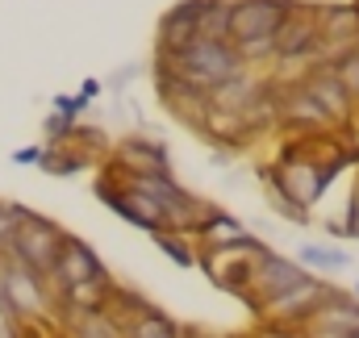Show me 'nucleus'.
<instances>
[{
  "label": "nucleus",
  "mask_w": 359,
  "mask_h": 338,
  "mask_svg": "<svg viewBox=\"0 0 359 338\" xmlns=\"http://www.w3.org/2000/svg\"><path fill=\"white\" fill-rule=\"evenodd\" d=\"M109 276V267L100 263V255L92 251L84 238H76V234H67L63 238V247L55 255V263H50V271H46V280H50V288L59 292V288H67V284H84V280H104Z\"/></svg>",
  "instance_id": "nucleus-8"
},
{
  "label": "nucleus",
  "mask_w": 359,
  "mask_h": 338,
  "mask_svg": "<svg viewBox=\"0 0 359 338\" xmlns=\"http://www.w3.org/2000/svg\"><path fill=\"white\" fill-rule=\"evenodd\" d=\"M63 238H67V230L59 222H50V217L17 205V234H13V251L4 255V259H17L21 267L46 276L50 263H55V255H59V247H63Z\"/></svg>",
  "instance_id": "nucleus-3"
},
{
  "label": "nucleus",
  "mask_w": 359,
  "mask_h": 338,
  "mask_svg": "<svg viewBox=\"0 0 359 338\" xmlns=\"http://www.w3.org/2000/svg\"><path fill=\"white\" fill-rule=\"evenodd\" d=\"M180 338H230V334H209V330H192V326H180Z\"/></svg>",
  "instance_id": "nucleus-28"
},
{
  "label": "nucleus",
  "mask_w": 359,
  "mask_h": 338,
  "mask_svg": "<svg viewBox=\"0 0 359 338\" xmlns=\"http://www.w3.org/2000/svg\"><path fill=\"white\" fill-rule=\"evenodd\" d=\"M326 230H330L334 238L359 243V184H355V192H351V201H347V217H343V222H326Z\"/></svg>",
  "instance_id": "nucleus-22"
},
{
  "label": "nucleus",
  "mask_w": 359,
  "mask_h": 338,
  "mask_svg": "<svg viewBox=\"0 0 359 338\" xmlns=\"http://www.w3.org/2000/svg\"><path fill=\"white\" fill-rule=\"evenodd\" d=\"M196 38L209 42H230V0H188Z\"/></svg>",
  "instance_id": "nucleus-16"
},
{
  "label": "nucleus",
  "mask_w": 359,
  "mask_h": 338,
  "mask_svg": "<svg viewBox=\"0 0 359 338\" xmlns=\"http://www.w3.org/2000/svg\"><path fill=\"white\" fill-rule=\"evenodd\" d=\"M96 196H100V205L104 209H113L117 217H126L130 226H138L142 234H155V230H168V222H163V209L151 201V196H142V192H121V188H113V184H96Z\"/></svg>",
  "instance_id": "nucleus-12"
},
{
  "label": "nucleus",
  "mask_w": 359,
  "mask_h": 338,
  "mask_svg": "<svg viewBox=\"0 0 359 338\" xmlns=\"http://www.w3.org/2000/svg\"><path fill=\"white\" fill-rule=\"evenodd\" d=\"M209 163H213V168H230V163H234V151H226V147H209Z\"/></svg>",
  "instance_id": "nucleus-24"
},
{
  "label": "nucleus",
  "mask_w": 359,
  "mask_h": 338,
  "mask_svg": "<svg viewBox=\"0 0 359 338\" xmlns=\"http://www.w3.org/2000/svg\"><path fill=\"white\" fill-rule=\"evenodd\" d=\"M301 338H351V334H339V330H297Z\"/></svg>",
  "instance_id": "nucleus-27"
},
{
  "label": "nucleus",
  "mask_w": 359,
  "mask_h": 338,
  "mask_svg": "<svg viewBox=\"0 0 359 338\" xmlns=\"http://www.w3.org/2000/svg\"><path fill=\"white\" fill-rule=\"evenodd\" d=\"M151 238H155V247L168 255L176 267H196V243H192V238H184L176 230H155Z\"/></svg>",
  "instance_id": "nucleus-21"
},
{
  "label": "nucleus",
  "mask_w": 359,
  "mask_h": 338,
  "mask_svg": "<svg viewBox=\"0 0 359 338\" xmlns=\"http://www.w3.org/2000/svg\"><path fill=\"white\" fill-rule=\"evenodd\" d=\"M301 88L313 96V104L326 113V121H330V126H347V121L359 113L355 96H351L347 84L334 76V67H309V72L301 76Z\"/></svg>",
  "instance_id": "nucleus-9"
},
{
  "label": "nucleus",
  "mask_w": 359,
  "mask_h": 338,
  "mask_svg": "<svg viewBox=\"0 0 359 338\" xmlns=\"http://www.w3.org/2000/svg\"><path fill=\"white\" fill-rule=\"evenodd\" d=\"M38 155H42V147H21V151H13V163H38Z\"/></svg>",
  "instance_id": "nucleus-25"
},
{
  "label": "nucleus",
  "mask_w": 359,
  "mask_h": 338,
  "mask_svg": "<svg viewBox=\"0 0 359 338\" xmlns=\"http://www.w3.org/2000/svg\"><path fill=\"white\" fill-rule=\"evenodd\" d=\"M72 117H63V113H50L46 117V142H67L72 138Z\"/></svg>",
  "instance_id": "nucleus-23"
},
{
  "label": "nucleus",
  "mask_w": 359,
  "mask_h": 338,
  "mask_svg": "<svg viewBox=\"0 0 359 338\" xmlns=\"http://www.w3.org/2000/svg\"><path fill=\"white\" fill-rule=\"evenodd\" d=\"M305 276H309V271H305L297 259H284V255L268 251L264 259H255V267H251V280H247V288L238 292V301H247V309L259 318L268 301H276L280 292H288L292 284H301Z\"/></svg>",
  "instance_id": "nucleus-5"
},
{
  "label": "nucleus",
  "mask_w": 359,
  "mask_h": 338,
  "mask_svg": "<svg viewBox=\"0 0 359 338\" xmlns=\"http://www.w3.org/2000/svg\"><path fill=\"white\" fill-rule=\"evenodd\" d=\"M155 88H159L163 104L176 113L184 126L201 130V126L209 121V92H201V88L184 84L176 72H168V67H155Z\"/></svg>",
  "instance_id": "nucleus-11"
},
{
  "label": "nucleus",
  "mask_w": 359,
  "mask_h": 338,
  "mask_svg": "<svg viewBox=\"0 0 359 338\" xmlns=\"http://www.w3.org/2000/svg\"><path fill=\"white\" fill-rule=\"evenodd\" d=\"M343 168L334 163H313V159H292V163H271V184L280 192H288L301 209L313 213V205L326 196V188L334 184V175Z\"/></svg>",
  "instance_id": "nucleus-6"
},
{
  "label": "nucleus",
  "mask_w": 359,
  "mask_h": 338,
  "mask_svg": "<svg viewBox=\"0 0 359 338\" xmlns=\"http://www.w3.org/2000/svg\"><path fill=\"white\" fill-rule=\"evenodd\" d=\"M113 168L130 171V175H172V159H168L163 142L134 134V138H121L113 147Z\"/></svg>",
  "instance_id": "nucleus-13"
},
{
  "label": "nucleus",
  "mask_w": 359,
  "mask_h": 338,
  "mask_svg": "<svg viewBox=\"0 0 359 338\" xmlns=\"http://www.w3.org/2000/svg\"><path fill=\"white\" fill-rule=\"evenodd\" d=\"M297 263H301L309 276H322V271H339V267H347L351 259H347V251L326 247V243H301V247H297Z\"/></svg>",
  "instance_id": "nucleus-20"
},
{
  "label": "nucleus",
  "mask_w": 359,
  "mask_h": 338,
  "mask_svg": "<svg viewBox=\"0 0 359 338\" xmlns=\"http://www.w3.org/2000/svg\"><path fill=\"white\" fill-rule=\"evenodd\" d=\"M297 330H339V334L359 338V301L347 288H334V284H330V292L322 297V305H318Z\"/></svg>",
  "instance_id": "nucleus-14"
},
{
  "label": "nucleus",
  "mask_w": 359,
  "mask_h": 338,
  "mask_svg": "<svg viewBox=\"0 0 359 338\" xmlns=\"http://www.w3.org/2000/svg\"><path fill=\"white\" fill-rule=\"evenodd\" d=\"M0 292L17 322L25 326H55L59 330V292L46 276L21 267L17 259H0Z\"/></svg>",
  "instance_id": "nucleus-1"
},
{
  "label": "nucleus",
  "mask_w": 359,
  "mask_h": 338,
  "mask_svg": "<svg viewBox=\"0 0 359 338\" xmlns=\"http://www.w3.org/2000/svg\"><path fill=\"white\" fill-rule=\"evenodd\" d=\"M326 292H330V284H326L322 276H305L301 284H292L288 292H280L276 301H268L255 322H259V326H288V330H297V326L322 305Z\"/></svg>",
  "instance_id": "nucleus-7"
},
{
  "label": "nucleus",
  "mask_w": 359,
  "mask_h": 338,
  "mask_svg": "<svg viewBox=\"0 0 359 338\" xmlns=\"http://www.w3.org/2000/svg\"><path fill=\"white\" fill-rule=\"evenodd\" d=\"M38 168L46 171V175L67 180V175H80V171L88 168V159H84L72 142H46V147H42V155H38Z\"/></svg>",
  "instance_id": "nucleus-18"
},
{
  "label": "nucleus",
  "mask_w": 359,
  "mask_h": 338,
  "mask_svg": "<svg viewBox=\"0 0 359 338\" xmlns=\"http://www.w3.org/2000/svg\"><path fill=\"white\" fill-rule=\"evenodd\" d=\"M80 96H84V100H96V96H100V80H84V88H80Z\"/></svg>",
  "instance_id": "nucleus-26"
},
{
  "label": "nucleus",
  "mask_w": 359,
  "mask_h": 338,
  "mask_svg": "<svg viewBox=\"0 0 359 338\" xmlns=\"http://www.w3.org/2000/svg\"><path fill=\"white\" fill-rule=\"evenodd\" d=\"M126 338H180V322L168 318L159 305H147L138 318L126 322Z\"/></svg>",
  "instance_id": "nucleus-19"
},
{
  "label": "nucleus",
  "mask_w": 359,
  "mask_h": 338,
  "mask_svg": "<svg viewBox=\"0 0 359 338\" xmlns=\"http://www.w3.org/2000/svg\"><path fill=\"white\" fill-rule=\"evenodd\" d=\"M192 42H196V25H192V13H188V0H180L176 8H168L163 21H159L155 55H159V59H172L180 50H188Z\"/></svg>",
  "instance_id": "nucleus-15"
},
{
  "label": "nucleus",
  "mask_w": 359,
  "mask_h": 338,
  "mask_svg": "<svg viewBox=\"0 0 359 338\" xmlns=\"http://www.w3.org/2000/svg\"><path fill=\"white\" fill-rule=\"evenodd\" d=\"M251 230L238 222V217H230V213H222V209H213L205 222H201V230H196V251H209V247H230V243H238V238H247Z\"/></svg>",
  "instance_id": "nucleus-17"
},
{
  "label": "nucleus",
  "mask_w": 359,
  "mask_h": 338,
  "mask_svg": "<svg viewBox=\"0 0 359 338\" xmlns=\"http://www.w3.org/2000/svg\"><path fill=\"white\" fill-rule=\"evenodd\" d=\"M268 251H271V247L264 243V238L247 234V238H238V243H230V247H209V251H196V267L209 276V284H213V288H222V292L238 297V292L247 288V280H251L255 259H264Z\"/></svg>",
  "instance_id": "nucleus-2"
},
{
  "label": "nucleus",
  "mask_w": 359,
  "mask_h": 338,
  "mask_svg": "<svg viewBox=\"0 0 359 338\" xmlns=\"http://www.w3.org/2000/svg\"><path fill=\"white\" fill-rule=\"evenodd\" d=\"M351 297H355V301H359V284H355V288H351Z\"/></svg>",
  "instance_id": "nucleus-29"
},
{
  "label": "nucleus",
  "mask_w": 359,
  "mask_h": 338,
  "mask_svg": "<svg viewBox=\"0 0 359 338\" xmlns=\"http://www.w3.org/2000/svg\"><path fill=\"white\" fill-rule=\"evenodd\" d=\"M284 13H288V0H230V42L271 38Z\"/></svg>",
  "instance_id": "nucleus-10"
},
{
  "label": "nucleus",
  "mask_w": 359,
  "mask_h": 338,
  "mask_svg": "<svg viewBox=\"0 0 359 338\" xmlns=\"http://www.w3.org/2000/svg\"><path fill=\"white\" fill-rule=\"evenodd\" d=\"M271 42H276L271 63H288V67H305V72H309V63H313V55H318V4H309V0H288V13H284V21L276 25Z\"/></svg>",
  "instance_id": "nucleus-4"
}]
</instances>
